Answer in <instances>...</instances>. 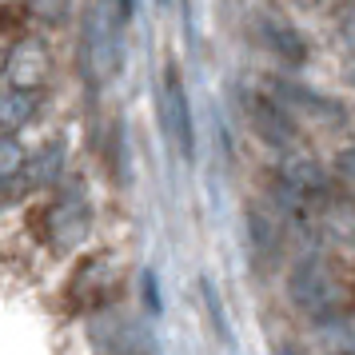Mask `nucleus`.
<instances>
[{"label":"nucleus","mask_w":355,"mask_h":355,"mask_svg":"<svg viewBox=\"0 0 355 355\" xmlns=\"http://www.w3.org/2000/svg\"><path fill=\"white\" fill-rule=\"evenodd\" d=\"M343 40H352V49H355V8L343 17Z\"/></svg>","instance_id":"obj_19"},{"label":"nucleus","mask_w":355,"mask_h":355,"mask_svg":"<svg viewBox=\"0 0 355 355\" xmlns=\"http://www.w3.org/2000/svg\"><path fill=\"white\" fill-rule=\"evenodd\" d=\"M243 227H248V252L256 256V263H272L275 256H279V248H284V232L263 216V211L248 208L243 211Z\"/></svg>","instance_id":"obj_11"},{"label":"nucleus","mask_w":355,"mask_h":355,"mask_svg":"<svg viewBox=\"0 0 355 355\" xmlns=\"http://www.w3.org/2000/svg\"><path fill=\"white\" fill-rule=\"evenodd\" d=\"M272 92L284 104H288L295 116H304V120H315L320 128H343L347 124V108L339 104V100L323 96V92H315V88H307V84L291 80V76H272Z\"/></svg>","instance_id":"obj_6"},{"label":"nucleus","mask_w":355,"mask_h":355,"mask_svg":"<svg viewBox=\"0 0 355 355\" xmlns=\"http://www.w3.org/2000/svg\"><path fill=\"white\" fill-rule=\"evenodd\" d=\"M256 36H259V44L272 52L284 68H304L307 56H311V52H307V40L300 36V28H295L291 20H284V17L259 12L256 17Z\"/></svg>","instance_id":"obj_10"},{"label":"nucleus","mask_w":355,"mask_h":355,"mask_svg":"<svg viewBox=\"0 0 355 355\" xmlns=\"http://www.w3.org/2000/svg\"><path fill=\"white\" fill-rule=\"evenodd\" d=\"M24 160H28V152L17 144V132H4V144H0V176H4V184L24 168Z\"/></svg>","instance_id":"obj_14"},{"label":"nucleus","mask_w":355,"mask_h":355,"mask_svg":"<svg viewBox=\"0 0 355 355\" xmlns=\"http://www.w3.org/2000/svg\"><path fill=\"white\" fill-rule=\"evenodd\" d=\"M347 80H352V84H355V60H352V68H347Z\"/></svg>","instance_id":"obj_20"},{"label":"nucleus","mask_w":355,"mask_h":355,"mask_svg":"<svg viewBox=\"0 0 355 355\" xmlns=\"http://www.w3.org/2000/svg\"><path fill=\"white\" fill-rule=\"evenodd\" d=\"M120 24L112 17V4L108 0H96L88 12H84V28H80V60L84 72L96 84L112 80L120 72Z\"/></svg>","instance_id":"obj_2"},{"label":"nucleus","mask_w":355,"mask_h":355,"mask_svg":"<svg viewBox=\"0 0 355 355\" xmlns=\"http://www.w3.org/2000/svg\"><path fill=\"white\" fill-rule=\"evenodd\" d=\"M200 300H204V311H208V323L216 339L224 347H236V331H232V315H227L224 300H220V288L211 284V275H200Z\"/></svg>","instance_id":"obj_13"},{"label":"nucleus","mask_w":355,"mask_h":355,"mask_svg":"<svg viewBox=\"0 0 355 355\" xmlns=\"http://www.w3.org/2000/svg\"><path fill=\"white\" fill-rule=\"evenodd\" d=\"M44 224H49L52 248L56 252H72L88 236V227H92V208H88V200H84L80 188L56 196L49 204V211H44Z\"/></svg>","instance_id":"obj_7"},{"label":"nucleus","mask_w":355,"mask_h":355,"mask_svg":"<svg viewBox=\"0 0 355 355\" xmlns=\"http://www.w3.org/2000/svg\"><path fill=\"white\" fill-rule=\"evenodd\" d=\"M88 339L104 355H152V331L128 315H100L88 323Z\"/></svg>","instance_id":"obj_8"},{"label":"nucleus","mask_w":355,"mask_h":355,"mask_svg":"<svg viewBox=\"0 0 355 355\" xmlns=\"http://www.w3.org/2000/svg\"><path fill=\"white\" fill-rule=\"evenodd\" d=\"M156 108H160V128L164 136L176 144V152L184 156V164H196V112H192V96L188 84L180 76L176 64L164 68L160 88H156Z\"/></svg>","instance_id":"obj_3"},{"label":"nucleus","mask_w":355,"mask_h":355,"mask_svg":"<svg viewBox=\"0 0 355 355\" xmlns=\"http://www.w3.org/2000/svg\"><path fill=\"white\" fill-rule=\"evenodd\" d=\"M28 12L44 24H60L72 12V0H28Z\"/></svg>","instance_id":"obj_15"},{"label":"nucleus","mask_w":355,"mask_h":355,"mask_svg":"<svg viewBox=\"0 0 355 355\" xmlns=\"http://www.w3.org/2000/svg\"><path fill=\"white\" fill-rule=\"evenodd\" d=\"M52 72V52L40 36H20L4 56V84L8 88H44Z\"/></svg>","instance_id":"obj_9"},{"label":"nucleus","mask_w":355,"mask_h":355,"mask_svg":"<svg viewBox=\"0 0 355 355\" xmlns=\"http://www.w3.org/2000/svg\"><path fill=\"white\" fill-rule=\"evenodd\" d=\"M108 4H112L116 24H120V28H128L132 20H136V4H140V0H108Z\"/></svg>","instance_id":"obj_17"},{"label":"nucleus","mask_w":355,"mask_h":355,"mask_svg":"<svg viewBox=\"0 0 355 355\" xmlns=\"http://www.w3.org/2000/svg\"><path fill=\"white\" fill-rule=\"evenodd\" d=\"M40 88H8L4 84V100H0V120H4V132H20L28 128L40 112Z\"/></svg>","instance_id":"obj_12"},{"label":"nucleus","mask_w":355,"mask_h":355,"mask_svg":"<svg viewBox=\"0 0 355 355\" xmlns=\"http://www.w3.org/2000/svg\"><path fill=\"white\" fill-rule=\"evenodd\" d=\"M140 284H144V307H148V315H156V320H160V315H164L160 275L152 272V268H144V275H140Z\"/></svg>","instance_id":"obj_16"},{"label":"nucleus","mask_w":355,"mask_h":355,"mask_svg":"<svg viewBox=\"0 0 355 355\" xmlns=\"http://www.w3.org/2000/svg\"><path fill=\"white\" fill-rule=\"evenodd\" d=\"M240 108H243V116H248L252 132L259 136V144L275 148V152H288V148L300 144L295 112H291L275 92H243Z\"/></svg>","instance_id":"obj_4"},{"label":"nucleus","mask_w":355,"mask_h":355,"mask_svg":"<svg viewBox=\"0 0 355 355\" xmlns=\"http://www.w3.org/2000/svg\"><path fill=\"white\" fill-rule=\"evenodd\" d=\"M336 172L339 176H347V180H355V144L343 148V152L336 156Z\"/></svg>","instance_id":"obj_18"},{"label":"nucleus","mask_w":355,"mask_h":355,"mask_svg":"<svg viewBox=\"0 0 355 355\" xmlns=\"http://www.w3.org/2000/svg\"><path fill=\"white\" fill-rule=\"evenodd\" d=\"M64 160H68L64 140H49V144H40L36 152H28L24 168L4 184L8 204H17V200H24V196H36V192H44V188H52V184L60 180V172H64Z\"/></svg>","instance_id":"obj_5"},{"label":"nucleus","mask_w":355,"mask_h":355,"mask_svg":"<svg viewBox=\"0 0 355 355\" xmlns=\"http://www.w3.org/2000/svg\"><path fill=\"white\" fill-rule=\"evenodd\" d=\"M288 300L304 320L327 327L355 307V284L327 256H304L288 272Z\"/></svg>","instance_id":"obj_1"}]
</instances>
